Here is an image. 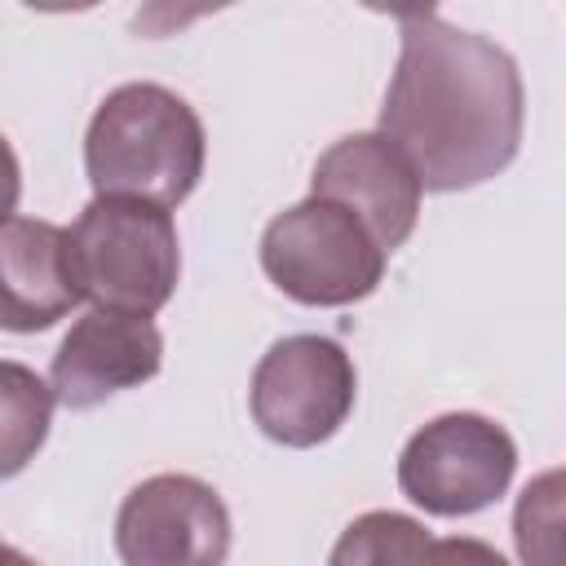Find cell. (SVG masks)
<instances>
[{
    "instance_id": "13",
    "label": "cell",
    "mask_w": 566,
    "mask_h": 566,
    "mask_svg": "<svg viewBox=\"0 0 566 566\" xmlns=\"http://www.w3.org/2000/svg\"><path fill=\"white\" fill-rule=\"evenodd\" d=\"M513 544L522 566H562V473H539L513 509Z\"/></svg>"
},
{
    "instance_id": "8",
    "label": "cell",
    "mask_w": 566,
    "mask_h": 566,
    "mask_svg": "<svg viewBox=\"0 0 566 566\" xmlns=\"http://www.w3.org/2000/svg\"><path fill=\"white\" fill-rule=\"evenodd\" d=\"M310 195L354 212L385 256L411 239L420 217V181L380 133H345L332 142L314 164Z\"/></svg>"
},
{
    "instance_id": "14",
    "label": "cell",
    "mask_w": 566,
    "mask_h": 566,
    "mask_svg": "<svg viewBox=\"0 0 566 566\" xmlns=\"http://www.w3.org/2000/svg\"><path fill=\"white\" fill-rule=\"evenodd\" d=\"M420 566H509L500 548L473 535H451V539H429V553Z\"/></svg>"
},
{
    "instance_id": "2",
    "label": "cell",
    "mask_w": 566,
    "mask_h": 566,
    "mask_svg": "<svg viewBox=\"0 0 566 566\" xmlns=\"http://www.w3.org/2000/svg\"><path fill=\"white\" fill-rule=\"evenodd\" d=\"M208 137L186 97L164 84H119L102 97L84 133L93 199H142L177 208L203 177Z\"/></svg>"
},
{
    "instance_id": "11",
    "label": "cell",
    "mask_w": 566,
    "mask_h": 566,
    "mask_svg": "<svg viewBox=\"0 0 566 566\" xmlns=\"http://www.w3.org/2000/svg\"><path fill=\"white\" fill-rule=\"evenodd\" d=\"M53 389L27 363L0 358V482L18 478L49 438Z\"/></svg>"
},
{
    "instance_id": "5",
    "label": "cell",
    "mask_w": 566,
    "mask_h": 566,
    "mask_svg": "<svg viewBox=\"0 0 566 566\" xmlns=\"http://www.w3.org/2000/svg\"><path fill=\"white\" fill-rule=\"evenodd\" d=\"M517 473V442L478 411H447L420 424L398 455L402 495L433 517H469L495 504Z\"/></svg>"
},
{
    "instance_id": "7",
    "label": "cell",
    "mask_w": 566,
    "mask_h": 566,
    "mask_svg": "<svg viewBox=\"0 0 566 566\" xmlns=\"http://www.w3.org/2000/svg\"><path fill=\"white\" fill-rule=\"evenodd\" d=\"M115 553L124 566H226L230 509L203 478L155 473L124 495Z\"/></svg>"
},
{
    "instance_id": "3",
    "label": "cell",
    "mask_w": 566,
    "mask_h": 566,
    "mask_svg": "<svg viewBox=\"0 0 566 566\" xmlns=\"http://www.w3.org/2000/svg\"><path fill=\"white\" fill-rule=\"evenodd\" d=\"M66 261L80 301L150 318L177 292V221L142 199H93L66 230Z\"/></svg>"
},
{
    "instance_id": "16",
    "label": "cell",
    "mask_w": 566,
    "mask_h": 566,
    "mask_svg": "<svg viewBox=\"0 0 566 566\" xmlns=\"http://www.w3.org/2000/svg\"><path fill=\"white\" fill-rule=\"evenodd\" d=\"M0 566H40L35 557H27L22 548H13V544H0Z\"/></svg>"
},
{
    "instance_id": "9",
    "label": "cell",
    "mask_w": 566,
    "mask_h": 566,
    "mask_svg": "<svg viewBox=\"0 0 566 566\" xmlns=\"http://www.w3.org/2000/svg\"><path fill=\"white\" fill-rule=\"evenodd\" d=\"M159 367H164V336L150 318L88 310L84 318L71 323V332L57 345L49 367V389L62 407L88 411L111 394L155 380Z\"/></svg>"
},
{
    "instance_id": "15",
    "label": "cell",
    "mask_w": 566,
    "mask_h": 566,
    "mask_svg": "<svg viewBox=\"0 0 566 566\" xmlns=\"http://www.w3.org/2000/svg\"><path fill=\"white\" fill-rule=\"evenodd\" d=\"M18 195H22V168H18V155H13L9 137L0 133V221L13 217Z\"/></svg>"
},
{
    "instance_id": "4",
    "label": "cell",
    "mask_w": 566,
    "mask_h": 566,
    "mask_svg": "<svg viewBox=\"0 0 566 566\" xmlns=\"http://www.w3.org/2000/svg\"><path fill=\"white\" fill-rule=\"evenodd\" d=\"M261 270L301 305H354L385 279V252L367 226L332 199H301L283 208L261 234Z\"/></svg>"
},
{
    "instance_id": "12",
    "label": "cell",
    "mask_w": 566,
    "mask_h": 566,
    "mask_svg": "<svg viewBox=\"0 0 566 566\" xmlns=\"http://www.w3.org/2000/svg\"><path fill=\"white\" fill-rule=\"evenodd\" d=\"M429 539L433 535L416 517L394 509H371L340 531L327 566H420Z\"/></svg>"
},
{
    "instance_id": "6",
    "label": "cell",
    "mask_w": 566,
    "mask_h": 566,
    "mask_svg": "<svg viewBox=\"0 0 566 566\" xmlns=\"http://www.w3.org/2000/svg\"><path fill=\"white\" fill-rule=\"evenodd\" d=\"M358 371L349 354L314 332H296L274 340L248 389V407L256 429L279 447H318L327 442L354 411Z\"/></svg>"
},
{
    "instance_id": "10",
    "label": "cell",
    "mask_w": 566,
    "mask_h": 566,
    "mask_svg": "<svg viewBox=\"0 0 566 566\" xmlns=\"http://www.w3.org/2000/svg\"><path fill=\"white\" fill-rule=\"evenodd\" d=\"M66 230L35 217L0 221V332H44L75 310Z\"/></svg>"
},
{
    "instance_id": "1",
    "label": "cell",
    "mask_w": 566,
    "mask_h": 566,
    "mask_svg": "<svg viewBox=\"0 0 566 566\" xmlns=\"http://www.w3.org/2000/svg\"><path fill=\"white\" fill-rule=\"evenodd\" d=\"M402 49L380 106V137L411 164L420 190H469L517 159L526 88L509 49L447 22L402 13Z\"/></svg>"
}]
</instances>
